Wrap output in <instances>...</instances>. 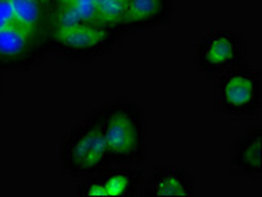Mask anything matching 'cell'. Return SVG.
<instances>
[{
    "mask_svg": "<svg viewBox=\"0 0 262 197\" xmlns=\"http://www.w3.org/2000/svg\"><path fill=\"white\" fill-rule=\"evenodd\" d=\"M52 10L36 0H0V71H30L52 54Z\"/></svg>",
    "mask_w": 262,
    "mask_h": 197,
    "instance_id": "cell-1",
    "label": "cell"
},
{
    "mask_svg": "<svg viewBox=\"0 0 262 197\" xmlns=\"http://www.w3.org/2000/svg\"><path fill=\"white\" fill-rule=\"evenodd\" d=\"M112 166H135L145 158V125L142 107L128 98H116L100 107Z\"/></svg>",
    "mask_w": 262,
    "mask_h": 197,
    "instance_id": "cell-2",
    "label": "cell"
},
{
    "mask_svg": "<svg viewBox=\"0 0 262 197\" xmlns=\"http://www.w3.org/2000/svg\"><path fill=\"white\" fill-rule=\"evenodd\" d=\"M112 166L98 109L73 125L60 142V172L74 180L98 174Z\"/></svg>",
    "mask_w": 262,
    "mask_h": 197,
    "instance_id": "cell-3",
    "label": "cell"
},
{
    "mask_svg": "<svg viewBox=\"0 0 262 197\" xmlns=\"http://www.w3.org/2000/svg\"><path fill=\"white\" fill-rule=\"evenodd\" d=\"M220 111L231 118L256 117L262 106V76L243 62L215 79Z\"/></svg>",
    "mask_w": 262,
    "mask_h": 197,
    "instance_id": "cell-4",
    "label": "cell"
},
{
    "mask_svg": "<svg viewBox=\"0 0 262 197\" xmlns=\"http://www.w3.org/2000/svg\"><path fill=\"white\" fill-rule=\"evenodd\" d=\"M120 37L117 30L85 22L54 27L52 54L70 62H89L117 46Z\"/></svg>",
    "mask_w": 262,
    "mask_h": 197,
    "instance_id": "cell-5",
    "label": "cell"
},
{
    "mask_svg": "<svg viewBox=\"0 0 262 197\" xmlns=\"http://www.w3.org/2000/svg\"><path fill=\"white\" fill-rule=\"evenodd\" d=\"M247 43L243 35L232 29L210 30L194 47V65L199 73L215 81L228 69L245 62Z\"/></svg>",
    "mask_w": 262,
    "mask_h": 197,
    "instance_id": "cell-6",
    "label": "cell"
},
{
    "mask_svg": "<svg viewBox=\"0 0 262 197\" xmlns=\"http://www.w3.org/2000/svg\"><path fill=\"white\" fill-rule=\"evenodd\" d=\"M141 195L144 197H193L196 195L194 177L182 167L163 164L154 167L142 182Z\"/></svg>",
    "mask_w": 262,
    "mask_h": 197,
    "instance_id": "cell-7",
    "label": "cell"
},
{
    "mask_svg": "<svg viewBox=\"0 0 262 197\" xmlns=\"http://www.w3.org/2000/svg\"><path fill=\"white\" fill-rule=\"evenodd\" d=\"M176 14V0H125L123 30L136 32L169 24Z\"/></svg>",
    "mask_w": 262,
    "mask_h": 197,
    "instance_id": "cell-8",
    "label": "cell"
},
{
    "mask_svg": "<svg viewBox=\"0 0 262 197\" xmlns=\"http://www.w3.org/2000/svg\"><path fill=\"white\" fill-rule=\"evenodd\" d=\"M262 127L253 125L243 131L232 144L229 167L234 174L250 178L262 175Z\"/></svg>",
    "mask_w": 262,
    "mask_h": 197,
    "instance_id": "cell-9",
    "label": "cell"
},
{
    "mask_svg": "<svg viewBox=\"0 0 262 197\" xmlns=\"http://www.w3.org/2000/svg\"><path fill=\"white\" fill-rule=\"evenodd\" d=\"M104 195L109 197H133L141 194L144 175L142 170L131 166H109L100 172Z\"/></svg>",
    "mask_w": 262,
    "mask_h": 197,
    "instance_id": "cell-10",
    "label": "cell"
},
{
    "mask_svg": "<svg viewBox=\"0 0 262 197\" xmlns=\"http://www.w3.org/2000/svg\"><path fill=\"white\" fill-rule=\"evenodd\" d=\"M38 4H41L43 7H46V8H52V5H54V2L55 0H36Z\"/></svg>",
    "mask_w": 262,
    "mask_h": 197,
    "instance_id": "cell-11",
    "label": "cell"
},
{
    "mask_svg": "<svg viewBox=\"0 0 262 197\" xmlns=\"http://www.w3.org/2000/svg\"><path fill=\"white\" fill-rule=\"evenodd\" d=\"M2 93H4V82L0 79V100H2Z\"/></svg>",
    "mask_w": 262,
    "mask_h": 197,
    "instance_id": "cell-12",
    "label": "cell"
}]
</instances>
